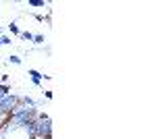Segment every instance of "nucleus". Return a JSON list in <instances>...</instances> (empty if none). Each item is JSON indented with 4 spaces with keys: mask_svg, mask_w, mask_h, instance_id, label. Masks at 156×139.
Returning a JSON list of instances; mask_svg holds the SVG:
<instances>
[{
    "mask_svg": "<svg viewBox=\"0 0 156 139\" xmlns=\"http://www.w3.org/2000/svg\"><path fill=\"white\" fill-rule=\"evenodd\" d=\"M27 75H29V79L34 81V85H42V79H44V75H42L40 71L29 69V71H27Z\"/></svg>",
    "mask_w": 156,
    "mask_h": 139,
    "instance_id": "obj_1",
    "label": "nucleus"
},
{
    "mask_svg": "<svg viewBox=\"0 0 156 139\" xmlns=\"http://www.w3.org/2000/svg\"><path fill=\"white\" fill-rule=\"evenodd\" d=\"M6 60H9V62H12V64H21V56H19V54H9V56H6Z\"/></svg>",
    "mask_w": 156,
    "mask_h": 139,
    "instance_id": "obj_2",
    "label": "nucleus"
},
{
    "mask_svg": "<svg viewBox=\"0 0 156 139\" xmlns=\"http://www.w3.org/2000/svg\"><path fill=\"white\" fill-rule=\"evenodd\" d=\"M27 6H46L44 0H27Z\"/></svg>",
    "mask_w": 156,
    "mask_h": 139,
    "instance_id": "obj_3",
    "label": "nucleus"
},
{
    "mask_svg": "<svg viewBox=\"0 0 156 139\" xmlns=\"http://www.w3.org/2000/svg\"><path fill=\"white\" fill-rule=\"evenodd\" d=\"M9 31H12L15 35H21V29H19L17 23H9Z\"/></svg>",
    "mask_w": 156,
    "mask_h": 139,
    "instance_id": "obj_4",
    "label": "nucleus"
},
{
    "mask_svg": "<svg viewBox=\"0 0 156 139\" xmlns=\"http://www.w3.org/2000/svg\"><path fill=\"white\" fill-rule=\"evenodd\" d=\"M19 37H21V40H34V33H31V31H21Z\"/></svg>",
    "mask_w": 156,
    "mask_h": 139,
    "instance_id": "obj_5",
    "label": "nucleus"
},
{
    "mask_svg": "<svg viewBox=\"0 0 156 139\" xmlns=\"http://www.w3.org/2000/svg\"><path fill=\"white\" fill-rule=\"evenodd\" d=\"M34 42H36L37 46H42V44H44V37H42V35H34Z\"/></svg>",
    "mask_w": 156,
    "mask_h": 139,
    "instance_id": "obj_6",
    "label": "nucleus"
},
{
    "mask_svg": "<svg viewBox=\"0 0 156 139\" xmlns=\"http://www.w3.org/2000/svg\"><path fill=\"white\" fill-rule=\"evenodd\" d=\"M0 33H2V25H0Z\"/></svg>",
    "mask_w": 156,
    "mask_h": 139,
    "instance_id": "obj_7",
    "label": "nucleus"
},
{
    "mask_svg": "<svg viewBox=\"0 0 156 139\" xmlns=\"http://www.w3.org/2000/svg\"><path fill=\"white\" fill-rule=\"evenodd\" d=\"M0 46H2V44H0Z\"/></svg>",
    "mask_w": 156,
    "mask_h": 139,
    "instance_id": "obj_8",
    "label": "nucleus"
}]
</instances>
